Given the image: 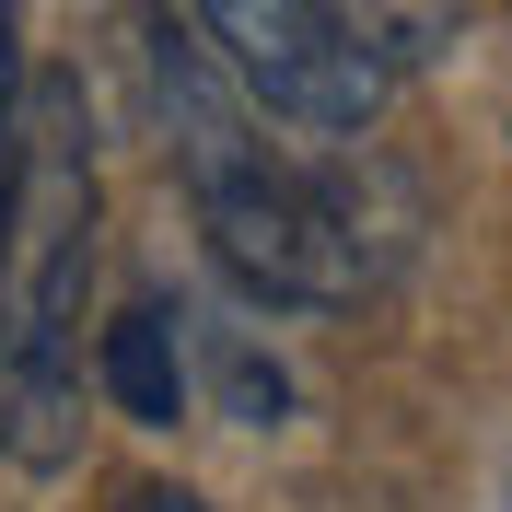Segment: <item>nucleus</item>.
<instances>
[{"mask_svg":"<svg viewBox=\"0 0 512 512\" xmlns=\"http://www.w3.org/2000/svg\"><path fill=\"white\" fill-rule=\"evenodd\" d=\"M82 291H94V117L70 70L24 94V175L0 210V466L82 454Z\"/></svg>","mask_w":512,"mask_h":512,"instance_id":"f03ea898","label":"nucleus"},{"mask_svg":"<svg viewBox=\"0 0 512 512\" xmlns=\"http://www.w3.org/2000/svg\"><path fill=\"white\" fill-rule=\"evenodd\" d=\"M24 94H35V70H24V12L0 0V210H12V175H24Z\"/></svg>","mask_w":512,"mask_h":512,"instance_id":"39448f33","label":"nucleus"},{"mask_svg":"<svg viewBox=\"0 0 512 512\" xmlns=\"http://www.w3.org/2000/svg\"><path fill=\"white\" fill-rule=\"evenodd\" d=\"M187 12L291 140H361L384 117V35L361 12L338 0H187Z\"/></svg>","mask_w":512,"mask_h":512,"instance_id":"7ed1b4c3","label":"nucleus"},{"mask_svg":"<svg viewBox=\"0 0 512 512\" xmlns=\"http://www.w3.org/2000/svg\"><path fill=\"white\" fill-rule=\"evenodd\" d=\"M152 117H163V152L187 175V210H198V233H210L233 291H256L268 315H338L361 291L350 210L268 140L280 117L222 70L210 35L152 24Z\"/></svg>","mask_w":512,"mask_h":512,"instance_id":"f257e3e1","label":"nucleus"},{"mask_svg":"<svg viewBox=\"0 0 512 512\" xmlns=\"http://www.w3.org/2000/svg\"><path fill=\"white\" fill-rule=\"evenodd\" d=\"M94 373H105V396H117V419L175 431V419H187V315H175V303H128V315L105 326Z\"/></svg>","mask_w":512,"mask_h":512,"instance_id":"20e7f679","label":"nucleus"},{"mask_svg":"<svg viewBox=\"0 0 512 512\" xmlns=\"http://www.w3.org/2000/svg\"><path fill=\"white\" fill-rule=\"evenodd\" d=\"M117 512H210V501H187V489H128Z\"/></svg>","mask_w":512,"mask_h":512,"instance_id":"423d86ee","label":"nucleus"}]
</instances>
